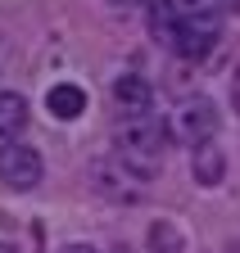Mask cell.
Here are the masks:
<instances>
[{
  "label": "cell",
  "mask_w": 240,
  "mask_h": 253,
  "mask_svg": "<svg viewBox=\"0 0 240 253\" xmlns=\"http://www.w3.org/2000/svg\"><path fill=\"white\" fill-rule=\"evenodd\" d=\"M154 163H141V158H127V154H109V158H96L91 163V190L113 204H141L149 195V181H154Z\"/></svg>",
  "instance_id": "cell-1"
},
{
  "label": "cell",
  "mask_w": 240,
  "mask_h": 253,
  "mask_svg": "<svg viewBox=\"0 0 240 253\" xmlns=\"http://www.w3.org/2000/svg\"><path fill=\"white\" fill-rule=\"evenodd\" d=\"M113 145H118V154L141 158V163H154V168H159V158H163V154H168V145H172V126H168L159 113L127 118L123 126H118Z\"/></svg>",
  "instance_id": "cell-2"
},
{
  "label": "cell",
  "mask_w": 240,
  "mask_h": 253,
  "mask_svg": "<svg viewBox=\"0 0 240 253\" xmlns=\"http://www.w3.org/2000/svg\"><path fill=\"white\" fill-rule=\"evenodd\" d=\"M46 176V163H41V154L32 145H0V181H5L9 190H18V195H27V190H37Z\"/></svg>",
  "instance_id": "cell-3"
},
{
  "label": "cell",
  "mask_w": 240,
  "mask_h": 253,
  "mask_svg": "<svg viewBox=\"0 0 240 253\" xmlns=\"http://www.w3.org/2000/svg\"><path fill=\"white\" fill-rule=\"evenodd\" d=\"M218 37H222V23L218 18H182V32H177L172 50L182 54V59H191V63H199V59L213 54Z\"/></svg>",
  "instance_id": "cell-4"
},
{
  "label": "cell",
  "mask_w": 240,
  "mask_h": 253,
  "mask_svg": "<svg viewBox=\"0 0 240 253\" xmlns=\"http://www.w3.org/2000/svg\"><path fill=\"white\" fill-rule=\"evenodd\" d=\"M182 136L191 145H208L218 136V109H213V100H186L182 104Z\"/></svg>",
  "instance_id": "cell-5"
},
{
  "label": "cell",
  "mask_w": 240,
  "mask_h": 253,
  "mask_svg": "<svg viewBox=\"0 0 240 253\" xmlns=\"http://www.w3.org/2000/svg\"><path fill=\"white\" fill-rule=\"evenodd\" d=\"M113 104L123 109L127 118H145L149 109H154V90H149L145 77L127 73V77H118V82H113Z\"/></svg>",
  "instance_id": "cell-6"
},
{
  "label": "cell",
  "mask_w": 240,
  "mask_h": 253,
  "mask_svg": "<svg viewBox=\"0 0 240 253\" xmlns=\"http://www.w3.org/2000/svg\"><path fill=\"white\" fill-rule=\"evenodd\" d=\"M191 176H195V185H204V190H218L222 181H227V154L208 140V145H195V154H191Z\"/></svg>",
  "instance_id": "cell-7"
},
{
  "label": "cell",
  "mask_w": 240,
  "mask_h": 253,
  "mask_svg": "<svg viewBox=\"0 0 240 253\" xmlns=\"http://www.w3.org/2000/svg\"><path fill=\"white\" fill-rule=\"evenodd\" d=\"M145 14H149V37L172 45L177 32H182V9H177V0H145Z\"/></svg>",
  "instance_id": "cell-8"
},
{
  "label": "cell",
  "mask_w": 240,
  "mask_h": 253,
  "mask_svg": "<svg viewBox=\"0 0 240 253\" xmlns=\"http://www.w3.org/2000/svg\"><path fill=\"white\" fill-rule=\"evenodd\" d=\"M46 109H50L59 122H73V118H82V109H86V90L73 86V82H59V86L46 90Z\"/></svg>",
  "instance_id": "cell-9"
},
{
  "label": "cell",
  "mask_w": 240,
  "mask_h": 253,
  "mask_svg": "<svg viewBox=\"0 0 240 253\" xmlns=\"http://www.w3.org/2000/svg\"><path fill=\"white\" fill-rule=\"evenodd\" d=\"M27 126V100L18 90H0V140H18Z\"/></svg>",
  "instance_id": "cell-10"
},
{
  "label": "cell",
  "mask_w": 240,
  "mask_h": 253,
  "mask_svg": "<svg viewBox=\"0 0 240 253\" xmlns=\"http://www.w3.org/2000/svg\"><path fill=\"white\" fill-rule=\"evenodd\" d=\"M149 253H186V235L177 231V221L159 217V221H149Z\"/></svg>",
  "instance_id": "cell-11"
},
{
  "label": "cell",
  "mask_w": 240,
  "mask_h": 253,
  "mask_svg": "<svg viewBox=\"0 0 240 253\" xmlns=\"http://www.w3.org/2000/svg\"><path fill=\"white\" fill-rule=\"evenodd\" d=\"M236 5V0H177V9H182V18H218Z\"/></svg>",
  "instance_id": "cell-12"
},
{
  "label": "cell",
  "mask_w": 240,
  "mask_h": 253,
  "mask_svg": "<svg viewBox=\"0 0 240 253\" xmlns=\"http://www.w3.org/2000/svg\"><path fill=\"white\" fill-rule=\"evenodd\" d=\"M231 104H236V113H240V63H236V73H231Z\"/></svg>",
  "instance_id": "cell-13"
},
{
  "label": "cell",
  "mask_w": 240,
  "mask_h": 253,
  "mask_svg": "<svg viewBox=\"0 0 240 253\" xmlns=\"http://www.w3.org/2000/svg\"><path fill=\"white\" fill-rule=\"evenodd\" d=\"M59 253H100V249H96V244H64Z\"/></svg>",
  "instance_id": "cell-14"
},
{
  "label": "cell",
  "mask_w": 240,
  "mask_h": 253,
  "mask_svg": "<svg viewBox=\"0 0 240 253\" xmlns=\"http://www.w3.org/2000/svg\"><path fill=\"white\" fill-rule=\"evenodd\" d=\"M113 5H118V9H136L141 0H113Z\"/></svg>",
  "instance_id": "cell-15"
},
{
  "label": "cell",
  "mask_w": 240,
  "mask_h": 253,
  "mask_svg": "<svg viewBox=\"0 0 240 253\" xmlns=\"http://www.w3.org/2000/svg\"><path fill=\"white\" fill-rule=\"evenodd\" d=\"M0 253H18V249H14V244H5V240H0Z\"/></svg>",
  "instance_id": "cell-16"
}]
</instances>
